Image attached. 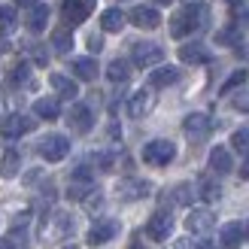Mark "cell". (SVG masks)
Segmentation results:
<instances>
[{
    "label": "cell",
    "mask_w": 249,
    "mask_h": 249,
    "mask_svg": "<svg viewBox=\"0 0 249 249\" xmlns=\"http://www.w3.org/2000/svg\"><path fill=\"white\" fill-rule=\"evenodd\" d=\"M28 52L34 55V61H36L40 67H43V64H49V55H46V49H43L40 43H36V46H34V43H28Z\"/></svg>",
    "instance_id": "836d02e7"
},
{
    "label": "cell",
    "mask_w": 249,
    "mask_h": 249,
    "mask_svg": "<svg viewBox=\"0 0 249 249\" xmlns=\"http://www.w3.org/2000/svg\"><path fill=\"white\" fill-rule=\"evenodd\" d=\"M228 3H231V6H240V3H243V0H228Z\"/></svg>",
    "instance_id": "ee69618b"
},
{
    "label": "cell",
    "mask_w": 249,
    "mask_h": 249,
    "mask_svg": "<svg viewBox=\"0 0 249 249\" xmlns=\"http://www.w3.org/2000/svg\"><path fill=\"white\" fill-rule=\"evenodd\" d=\"M0 249H12V243L9 240H0Z\"/></svg>",
    "instance_id": "60d3db41"
},
{
    "label": "cell",
    "mask_w": 249,
    "mask_h": 249,
    "mask_svg": "<svg viewBox=\"0 0 249 249\" xmlns=\"http://www.w3.org/2000/svg\"><path fill=\"white\" fill-rule=\"evenodd\" d=\"M179 61H185V64H207L210 52L201 43H185V46H179Z\"/></svg>",
    "instance_id": "5bb4252c"
},
{
    "label": "cell",
    "mask_w": 249,
    "mask_h": 249,
    "mask_svg": "<svg viewBox=\"0 0 249 249\" xmlns=\"http://www.w3.org/2000/svg\"><path fill=\"white\" fill-rule=\"evenodd\" d=\"M149 192H152V185H149L146 179H122L116 185V195L122 197V201H140V197H146Z\"/></svg>",
    "instance_id": "30bf717a"
},
{
    "label": "cell",
    "mask_w": 249,
    "mask_h": 249,
    "mask_svg": "<svg viewBox=\"0 0 249 249\" xmlns=\"http://www.w3.org/2000/svg\"><path fill=\"white\" fill-rule=\"evenodd\" d=\"M28 79H31V64H18L9 73V85H24Z\"/></svg>",
    "instance_id": "4dcf8cb0"
},
{
    "label": "cell",
    "mask_w": 249,
    "mask_h": 249,
    "mask_svg": "<svg viewBox=\"0 0 249 249\" xmlns=\"http://www.w3.org/2000/svg\"><path fill=\"white\" fill-rule=\"evenodd\" d=\"M24 24H28V31H34V34H40L46 24H49V6H43V3H36V6H31V12L24 16Z\"/></svg>",
    "instance_id": "d6986e66"
},
{
    "label": "cell",
    "mask_w": 249,
    "mask_h": 249,
    "mask_svg": "<svg viewBox=\"0 0 249 249\" xmlns=\"http://www.w3.org/2000/svg\"><path fill=\"white\" fill-rule=\"evenodd\" d=\"M152 107H155V94L152 91H137V94H131V101H128V116L131 119H143V116H149L152 113Z\"/></svg>",
    "instance_id": "8fae6325"
},
{
    "label": "cell",
    "mask_w": 249,
    "mask_h": 249,
    "mask_svg": "<svg viewBox=\"0 0 249 249\" xmlns=\"http://www.w3.org/2000/svg\"><path fill=\"white\" fill-rule=\"evenodd\" d=\"M213 225H216V216L210 210H192L189 219H185V228L192 234H207V231H213Z\"/></svg>",
    "instance_id": "4fadbf2b"
},
{
    "label": "cell",
    "mask_w": 249,
    "mask_h": 249,
    "mask_svg": "<svg viewBox=\"0 0 249 249\" xmlns=\"http://www.w3.org/2000/svg\"><path fill=\"white\" fill-rule=\"evenodd\" d=\"M18 170H21V155L16 152V149H6V152L0 155V177L12 179Z\"/></svg>",
    "instance_id": "d4e9b609"
},
{
    "label": "cell",
    "mask_w": 249,
    "mask_h": 249,
    "mask_svg": "<svg viewBox=\"0 0 249 249\" xmlns=\"http://www.w3.org/2000/svg\"><path fill=\"white\" fill-rule=\"evenodd\" d=\"M16 9H12V6H0V31H12V28H16Z\"/></svg>",
    "instance_id": "f546056e"
},
{
    "label": "cell",
    "mask_w": 249,
    "mask_h": 249,
    "mask_svg": "<svg viewBox=\"0 0 249 249\" xmlns=\"http://www.w3.org/2000/svg\"><path fill=\"white\" fill-rule=\"evenodd\" d=\"M124 21H128V18H124V12L116 9V6H109V9L101 12V28L109 31V34H119V31L124 28Z\"/></svg>",
    "instance_id": "ffe728a7"
},
{
    "label": "cell",
    "mask_w": 249,
    "mask_h": 249,
    "mask_svg": "<svg viewBox=\"0 0 249 249\" xmlns=\"http://www.w3.org/2000/svg\"><path fill=\"white\" fill-rule=\"evenodd\" d=\"M0 119H3V101H0Z\"/></svg>",
    "instance_id": "bcb514c9"
},
{
    "label": "cell",
    "mask_w": 249,
    "mask_h": 249,
    "mask_svg": "<svg viewBox=\"0 0 249 249\" xmlns=\"http://www.w3.org/2000/svg\"><path fill=\"white\" fill-rule=\"evenodd\" d=\"M243 237H246V240H249V225H246V228H243Z\"/></svg>",
    "instance_id": "f6af8a7d"
},
{
    "label": "cell",
    "mask_w": 249,
    "mask_h": 249,
    "mask_svg": "<svg viewBox=\"0 0 249 249\" xmlns=\"http://www.w3.org/2000/svg\"><path fill=\"white\" fill-rule=\"evenodd\" d=\"M231 149L240 155H249V128H240L231 134Z\"/></svg>",
    "instance_id": "83f0119b"
},
{
    "label": "cell",
    "mask_w": 249,
    "mask_h": 249,
    "mask_svg": "<svg viewBox=\"0 0 249 249\" xmlns=\"http://www.w3.org/2000/svg\"><path fill=\"white\" fill-rule=\"evenodd\" d=\"M195 249H213V246H210V243H197Z\"/></svg>",
    "instance_id": "b9f144b4"
},
{
    "label": "cell",
    "mask_w": 249,
    "mask_h": 249,
    "mask_svg": "<svg viewBox=\"0 0 249 249\" xmlns=\"http://www.w3.org/2000/svg\"><path fill=\"white\" fill-rule=\"evenodd\" d=\"M240 177H243V179H249V158L243 161V167H240Z\"/></svg>",
    "instance_id": "f35d334b"
},
{
    "label": "cell",
    "mask_w": 249,
    "mask_h": 249,
    "mask_svg": "<svg viewBox=\"0 0 249 249\" xmlns=\"http://www.w3.org/2000/svg\"><path fill=\"white\" fill-rule=\"evenodd\" d=\"M201 195H204V201H219L222 189H219V185H213V182H204L201 185Z\"/></svg>",
    "instance_id": "e575fe53"
},
{
    "label": "cell",
    "mask_w": 249,
    "mask_h": 249,
    "mask_svg": "<svg viewBox=\"0 0 249 249\" xmlns=\"http://www.w3.org/2000/svg\"><path fill=\"white\" fill-rule=\"evenodd\" d=\"M182 131L189 134V137H204L207 131H210V116H204V113H192V116H185L182 119Z\"/></svg>",
    "instance_id": "9a60e30c"
},
{
    "label": "cell",
    "mask_w": 249,
    "mask_h": 249,
    "mask_svg": "<svg viewBox=\"0 0 249 249\" xmlns=\"http://www.w3.org/2000/svg\"><path fill=\"white\" fill-rule=\"evenodd\" d=\"M16 3H18V6H36L40 0H16Z\"/></svg>",
    "instance_id": "ab89813d"
},
{
    "label": "cell",
    "mask_w": 249,
    "mask_h": 249,
    "mask_svg": "<svg viewBox=\"0 0 249 249\" xmlns=\"http://www.w3.org/2000/svg\"><path fill=\"white\" fill-rule=\"evenodd\" d=\"M216 40H219L222 46H231V43H237V40H240V28L234 24V28H225V31H219V36H216Z\"/></svg>",
    "instance_id": "d6a6232c"
},
{
    "label": "cell",
    "mask_w": 249,
    "mask_h": 249,
    "mask_svg": "<svg viewBox=\"0 0 249 249\" xmlns=\"http://www.w3.org/2000/svg\"><path fill=\"white\" fill-rule=\"evenodd\" d=\"M155 3H161V6H170V3H173V0H155Z\"/></svg>",
    "instance_id": "7bdbcfd3"
},
{
    "label": "cell",
    "mask_w": 249,
    "mask_h": 249,
    "mask_svg": "<svg viewBox=\"0 0 249 249\" xmlns=\"http://www.w3.org/2000/svg\"><path fill=\"white\" fill-rule=\"evenodd\" d=\"M34 113L36 119H46V122H55L61 116V104L55 101V97H40V101L34 104Z\"/></svg>",
    "instance_id": "7402d4cb"
},
{
    "label": "cell",
    "mask_w": 249,
    "mask_h": 249,
    "mask_svg": "<svg viewBox=\"0 0 249 249\" xmlns=\"http://www.w3.org/2000/svg\"><path fill=\"white\" fill-rule=\"evenodd\" d=\"M243 82H246V70H237V73H231V76H228V82L222 85V94H228V91H234V89H240Z\"/></svg>",
    "instance_id": "1f68e13d"
},
{
    "label": "cell",
    "mask_w": 249,
    "mask_h": 249,
    "mask_svg": "<svg viewBox=\"0 0 249 249\" xmlns=\"http://www.w3.org/2000/svg\"><path fill=\"white\" fill-rule=\"evenodd\" d=\"M49 82H52V89L58 91V97H64V101H73V97L79 94L76 82H73L70 76H61V73H52V76H49Z\"/></svg>",
    "instance_id": "ac0fdd59"
},
{
    "label": "cell",
    "mask_w": 249,
    "mask_h": 249,
    "mask_svg": "<svg viewBox=\"0 0 249 249\" xmlns=\"http://www.w3.org/2000/svg\"><path fill=\"white\" fill-rule=\"evenodd\" d=\"M173 201L177 204H182V207H189L192 201H195V189H192V182H182V185H177V189H173Z\"/></svg>",
    "instance_id": "f1b7e54d"
},
{
    "label": "cell",
    "mask_w": 249,
    "mask_h": 249,
    "mask_svg": "<svg viewBox=\"0 0 249 249\" xmlns=\"http://www.w3.org/2000/svg\"><path fill=\"white\" fill-rule=\"evenodd\" d=\"M91 9H94V0H64L61 3V16H64L67 24H82L91 16Z\"/></svg>",
    "instance_id": "8992f818"
},
{
    "label": "cell",
    "mask_w": 249,
    "mask_h": 249,
    "mask_svg": "<svg viewBox=\"0 0 249 249\" xmlns=\"http://www.w3.org/2000/svg\"><path fill=\"white\" fill-rule=\"evenodd\" d=\"M34 128H36V119H28L21 113H12V116L0 119V137H6V140H18V137L31 134Z\"/></svg>",
    "instance_id": "277c9868"
},
{
    "label": "cell",
    "mask_w": 249,
    "mask_h": 249,
    "mask_svg": "<svg viewBox=\"0 0 249 249\" xmlns=\"http://www.w3.org/2000/svg\"><path fill=\"white\" fill-rule=\"evenodd\" d=\"M52 49H55V52H61V55H67L70 49H73V36H70L67 28H58L52 34Z\"/></svg>",
    "instance_id": "4316f807"
},
{
    "label": "cell",
    "mask_w": 249,
    "mask_h": 249,
    "mask_svg": "<svg viewBox=\"0 0 249 249\" xmlns=\"http://www.w3.org/2000/svg\"><path fill=\"white\" fill-rule=\"evenodd\" d=\"M67 124H70V131L73 134H89L91 128H94V113L85 104H76L67 113Z\"/></svg>",
    "instance_id": "52a82bcc"
},
{
    "label": "cell",
    "mask_w": 249,
    "mask_h": 249,
    "mask_svg": "<svg viewBox=\"0 0 249 249\" xmlns=\"http://www.w3.org/2000/svg\"><path fill=\"white\" fill-rule=\"evenodd\" d=\"M67 249H79V246H67Z\"/></svg>",
    "instance_id": "7dc6e473"
},
{
    "label": "cell",
    "mask_w": 249,
    "mask_h": 249,
    "mask_svg": "<svg viewBox=\"0 0 249 249\" xmlns=\"http://www.w3.org/2000/svg\"><path fill=\"white\" fill-rule=\"evenodd\" d=\"M131 58H134L137 67H155V64L164 61V49H161L158 43H134Z\"/></svg>",
    "instance_id": "5b68a950"
},
{
    "label": "cell",
    "mask_w": 249,
    "mask_h": 249,
    "mask_svg": "<svg viewBox=\"0 0 249 249\" xmlns=\"http://www.w3.org/2000/svg\"><path fill=\"white\" fill-rule=\"evenodd\" d=\"M201 21H204L201 9L185 6V9H179L177 16L170 18V34H173V36H189V34H195L197 28H201Z\"/></svg>",
    "instance_id": "3957f363"
},
{
    "label": "cell",
    "mask_w": 249,
    "mask_h": 249,
    "mask_svg": "<svg viewBox=\"0 0 249 249\" xmlns=\"http://www.w3.org/2000/svg\"><path fill=\"white\" fill-rule=\"evenodd\" d=\"M119 234V222L116 219H101V222H94V225L89 228V240L91 246H101V243H107V240H113Z\"/></svg>",
    "instance_id": "ba28073f"
},
{
    "label": "cell",
    "mask_w": 249,
    "mask_h": 249,
    "mask_svg": "<svg viewBox=\"0 0 249 249\" xmlns=\"http://www.w3.org/2000/svg\"><path fill=\"white\" fill-rule=\"evenodd\" d=\"M173 158H177V146L170 140H152L143 146V161L152 167H167Z\"/></svg>",
    "instance_id": "7a4b0ae2"
},
{
    "label": "cell",
    "mask_w": 249,
    "mask_h": 249,
    "mask_svg": "<svg viewBox=\"0 0 249 249\" xmlns=\"http://www.w3.org/2000/svg\"><path fill=\"white\" fill-rule=\"evenodd\" d=\"M67 234H73V216L55 213L52 222H49V228H46V237H67Z\"/></svg>",
    "instance_id": "2e32d148"
},
{
    "label": "cell",
    "mask_w": 249,
    "mask_h": 249,
    "mask_svg": "<svg viewBox=\"0 0 249 249\" xmlns=\"http://www.w3.org/2000/svg\"><path fill=\"white\" fill-rule=\"evenodd\" d=\"M89 49H91V52H101V49H104V40H101V36H89Z\"/></svg>",
    "instance_id": "8d00e7d4"
},
{
    "label": "cell",
    "mask_w": 249,
    "mask_h": 249,
    "mask_svg": "<svg viewBox=\"0 0 249 249\" xmlns=\"http://www.w3.org/2000/svg\"><path fill=\"white\" fill-rule=\"evenodd\" d=\"M9 49H12V43L6 40V36H0V55H6V52H9Z\"/></svg>",
    "instance_id": "74e56055"
},
{
    "label": "cell",
    "mask_w": 249,
    "mask_h": 249,
    "mask_svg": "<svg viewBox=\"0 0 249 249\" xmlns=\"http://www.w3.org/2000/svg\"><path fill=\"white\" fill-rule=\"evenodd\" d=\"M128 18H131L134 28H143V31H152V28H158V24H161L158 9H152V6H134Z\"/></svg>",
    "instance_id": "7c38bea8"
},
{
    "label": "cell",
    "mask_w": 249,
    "mask_h": 249,
    "mask_svg": "<svg viewBox=\"0 0 249 249\" xmlns=\"http://www.w3.org/2000/svg\"><path fill=\"white\" fill-rule=\"evenodd\" d=\"M70 67H73V73H76L79 79H85V82H94V79H97V61H94V58H73Z\"/></svg>",
    "instance_id": "44dd1931"
},
{
    "label": "cell",
    "mask_w": 249,
    "mask_h": 249,
    "mask_svg": "<svg viewBox=\"0 0 249 249\" xmlns=\"http://www.w3.org/2000/svg\"><path fill=\"white\" fill-rule=\"evenodd\" d=\"M234 107H237V109H243V113H249V91H243V94H237V97H234Z\"/></svg>",
    "instance_id": "d590c367"
},
{
    "label": "cell",
    "mask_w": 249,
    "mask_h": 249,
    "mask_svg": "<svg viewBox=\"0 0 249 249\" xmlns=\"http://www.w3.org/2000/svg\"><path fill=\"white\" fill-rule=\"evenodd\" d=\"M128 76H131L128 61H109V67H107V79L109 82H128Z\"/></svg>",
    "instance_id": "484cf974"
},
{
    "label": "cell",
    "mask_w": 249,
    "mask_h": 249,
    "mask_svg": "<svg viewBox=\"0 0 249 249\" xmlns=\"http://www.w3.org/2000/svg\"><path fill=\"white\" fill-rule=\"evenodd\" d=\"M173 82H179V70L177 67H158V70L149 73V85H152V89H167Z\"/></svg>",
    "instance_id": "e0dca14e"
},
{
    "label": "cell",
    "mask_w": 249,
    "mask_h": 249,
    "mask_svg": "<svg viewBox=\"0 0 249 249\" xmlns=\"http://www.w3.org/2000/svg\"><path fill=\"white\" fill-rule=\"evenodd\" d=\"M219 240H222L225 249H237L240 240H243V225H240V222H228V225L219 231Z\"/></svg>",
    "instance_id": "cb8c5ba5"
},
{
    "label": "cell",
    "mask_w": 249,
    "mask_h": 249,
    "mask_svg": "<svg viewBox=\"0 0 249 249\" xmlns=\"http://www.w3.org/2000/svg\"><path fill=\"white\" fill-rule=\"evenodd\" d=\"M36 152H40V158H46V161H64L67 158V152H70V140L64 134H46L40 143H36Z\"/></svg>",
    "instance_id": "6da1fadb"
},
{
    "label": "cell",
    "mask_w": 249,
    "mask_h": 249,
    "mask_svg": "<svg viewBox=\"0 0 249 249\" xmlns=\"http://www.w3.org/2000/svg\"><path fill=\"white\" fill-rule=\"evenodd\" d=\"M146 234H149V240H167L173 234V216L170 213H155L146 222Z\"/></svg>",
    "instance_id": "9c48e42d"
},
{
    "label": "cell",
    "mask_w": 249,
    "mask_h": 249,
    "mask_svg": "<svg viewBox=\"0 0 249 249\" xmlns=\"http://www.w3.org/2000/svg\"><path fill=\"white\" fill-rule=\"evenodd\" d=\"M210 167H213L216 173H231L234 161H231V152L225 146H213V152H210Z\"/></svg>",
    "instance_id": "603a6c76"
}]
</instances>
